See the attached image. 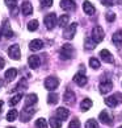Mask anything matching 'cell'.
<instances>
[{
    "mask_svg": "<svg viewBox=\"0 0 122 128\" xmlns=\"http://www.w3.org/2000/svg\"><path fill=\"white\" fill-rule=\"evenodd\" d=\"M36 114V108L34 107H32V106H26V107H24V110L21 111V114H20V118H21V122H29L32 118H33V115Z\"/></svg>",
    "mask_w": 122,
    "mask_h": 128,
    "instance_id": "obj_1",
    "label": "cell"
},
{
    "mask_svg": "<svg viewBox=\"0 0 122 128\" xmlns=\"http://www.w3.org/2000/svg\"><path fill=\"white\" fill-rule=\"evenodd\" d=\"M74 54V48L70 44H64L59 50V57L62 60H70Z\"/></svg>",
    "mask_w": 122,
    "mask_h": 128,
    "instance_id": "obj_2",
    "label": "cell"
},
{
    "mask_svg": "<svg viewBox=\"0 0 122 128\" xmlns=\"http://www.w3.org/2000/svg\"><path fill=\"white\" fill-rule=\"evenodd\" d=\"M121 102H122V94H120V92H117L113 96H109L105 99V104L108 107H117Z\"/></svg>",
    "mask_w": 122,
    "mask_h": 128,
    "instance_id": "obj_3",
    "label": "cell"
},
{
    "mask_svg": "<svg viewBox=\"0 0 122 128\" xmlns=\"http://www.w3.org/2000/svg\"><path fill=\"white\" fill-rule=\"evenodd\" d=\"M57 15H55L54 12H51V13H49V15H46L45 16V25H46V28H47L49 30H51V29H54V26L57 25Z\"/></svg>",
    "mask_w": 122,
    "mask_h": 128,
    "instance_id": "obj_4",
    "label": "cell"
},
{
    "mask_svg": "<svg viewBox=\"0 0 122 128\" xmlns=\"http://www.w3.org/2000/svg\"><path fill=\"white\" fill-rule=\"evenodd\" d=\"M58 86H59V79L57 77H47L45 79V87L49 91H54Z\"/></svg>",
    "mask_w": 122,
    "mask_h": 128,
    "instance_id": "obj_5",
    "label": "cell"
},
{
    "mask_svg": "<svg viewBox=\"0 0 122 128\" xmlns=\"http://www.w3.org/2000/svg\"><path fill=\"white\" fill-rule=\"evenodd\" d=\"M92 38L93 41L96 42V44H98V42H101L102 40H104V30H102L101 26H95L92 30Z\"/></svg>",
    "mask_w": 122,
    "mask_h": 128,
    "instance_id": "obj_6",
    "label": "cell"
},
{
    "mask_svg": "<svg viewBox=\"0 0 122 128\" xmlns=\"http://www.w3.org/2000/svg\"><path fill=\"white\" fill-rule=\"evenodd\" d=\"M76 29H78V22H72V24L70 25V26H67V29L64 30L63 37H64L66 40H71V38H74Z\"/></svg>",
    "mask_w": 122,
    "mask_h": 128,
    "instance_id": "obj_7",
    "label": "cell"
},
{
    "mask_svg": "<svg viewBox=\"0 0 122 128\" xmlns=\"http://www.w3.org/2000/svg\"><path fill=\"white\" fill-rule=\"evenodd\" d=\"M8 54L9 57H11L12 60H20V57H21V53H20V46L18 45H12V46H9V49H8Z\"/></svg>",
    "mask_w": 122,
    "mask_h": 128,
    "instance_id": "obj_8",
    "label": "cell"
},
{
    "mask_svg": "<svg viewBox=\"0 0 122 128\" xmlns=\"http://www.w3.org/2000/svg\"><path fill=\"white\" fill-rule=\"evenodd\" d=\"M1 33L7 37V38H11V37H13V34H15V33H13V30L11 29V24H9L8 20H4V21H3Z\"/></svg>",
    "mask_w": 122,
    "mask_h": 128,
    "instance_id": "obj_9",
    "label": "cell"
},
{
    "mask_svg": "<svg viewBox=\"0 0 122 128\" xmlns=\"http://www.w3.org/2000/svg\"><path fill=\"white\" fill-rule=\"evenodd\" d=\"M112 87H113V84H112V82L109 79L101 80V83H100V92L101 94H108L112 90Z\"/></svg>",
    "mask_w": 122,
    "mask_h": 128,
    "instance_id": "obj_10",
    "label": "cell"
},
{
    "mask_svg": "<svg viewBox=\"0 0 122 128\" xmlns=\"http://www.w3.org/2000/svg\"><path fill=\"white\" fill-rule=\"evenodd\" d=\"M98 119H100V122L102 123V124H106V126H110L112 123H113L112 116H110L109 114H108V111H105V110L100 112V118H98Z\"/></svg>",
    "mask_w": 122,
    "mask_h": 128,
    "instance_id": "obj_11",
    "label": "cell"
},
{
    "mask_svg": "<svg viewBox=\"0 0 122 128\" xmlns=\"http://www.w3.org/2000/svg\"><path fill=\"white\" fill-rule=\"evenodd\" d=\"M60 8L64 9V11H74L76 6L72 0H60Z\"/></svg>",
    "mask_w": 122,
    "mask_h": 128,
    "instance_id": "obj_12",
    "label": "cell"
},
{
    "mask_svg": "<svg viewBox=\"0 0 122 128\" xmlns=\"http://www.w3.org/2000/svg\"><path fill=\"white\" fill-rule=\"evenodd\" d=\"M74 82L76 84H79V86H85L87 82H88V79H87L85 75H84V73H78L74 77Z\"/></svg>",
    "mask_w": 122,
    "mask_h": 128,
    "instance_id": "obj_13",
    "label": "cell"
},
{
    "mask_svg": "<svg viewBox=\"0 0 122 128\" xmlns=\"http://www.w3.org/2000/svg\"><path fill=\"white\" fill-rule=\"evenodd\" d=\"M68 115H70V111L67 110V108H64V107L57 108V116H58L59 120H67Z\"/></svg>",
    "mask_w": 122,
    "mask_h": 128,
    "instance_id": "obj_14",
    "label": "cell"
},
{
    "mask_svg": "<svg viewBox=\"0 0 122 128\" xmlns=\"http://www.w3.org/2000/svg\"><path fill=\"white\" fill-rule=\"evenodd\" d=\"M98 54H100L101 60H102V61H105V62H108V64H112V62L114 61V60H113V56H112V54H110V52H109V50H106V49L101 50Z\"/></svg>",
    "mask_w": 122,
    "mask_h": 128,
    "instance_id": "obj_15",
    "label": "cell"
},
{
    "mask_svg": "<svg viewBox=\"0 0 122 128\" xmlns=\"http://www.w3.org/2000/svg\"><path fill=\"white\" fill-rule=\"evenodd\" d=\"M64 102L67 103V104H74L75 103V94H74V91L72 90H70V88H67L66 90V92H64Z\"/></svg>",
    "mask_w": 122,
    "mask_h": 128,
    "instance_id": "obj_16",
    "label": "cell"
},
{
    "mask_svg": "<svg viewBox=\"0 0 122 128\" xmlns=\"http://www.w3.org/2000/svg\"><path fill=\"white\" fill-rule=\"evenodd\" d=\"M28 64H29L30 69H37L40 66V64H41L40 57L38 56H30L29 58H28Z\"/></svg>",
    "mask_w": 122,
    "mask_h": 128,
    "instance_id": "obj_17",
    "label": "cell"
},
{
    "mask_svg": "<svg viewBox=\"0 0 122 128\" xmlns=\"http://www.w3.org/2000/svg\"><path fill=\"white\" fill-rule=\"evenodd\" d=\"M17 77V70L16 69H8L7 72H5V74H4V78H5V80L7 82H12L13 79H15Z\"/></svg>",
    "mask_w": 122,
    "mask_h": 128,
    "instance_id": "obj_18",
    "label": "cell"
},
{
    "mask_svg": "<svg viewBox=\"0 0 122 128\" xmlns=\"http://www.w3.org/2000/svg\"><path fill=\"white\" fill-rule=\"evenodd\" d=\"M42 48H43V42H42L41 40H33L29 44V49L33 50V52H37V50H40Z\"/></svg>",
    "mask_w": 122,
    "mask_h": 128,
    "instance_id": "obj_19",
    "label": "cell"
},
{
    "mask_svg": "<svg viewBox=\"0 0 122 128\" xmlns=\"http://www.w3.org/2000/svg\"><path fill=\"white\" fill-rule=\"evenodd\" d=\"M21 11L22 13H24L25 16H29L33 13V7H32V4L29 2H24L22 3V6H21Z\"/></svg>",
    "mask_w": 122,
    "mask_h": 128,
    "instance_id": "obj_20",
    "label": "cell"
},
{
    "mask_svg": "<svg viewBox=\"0 0 122 128\" xmlns=\"http://www.w3.org/2000/svg\"><path fill=\"white\" fill-rule=\"evenodd\" d=\"M83 9H84V12H85L87 15H95V12H96V8L93 7L89 2H84L83 3Z\"/></svg>",
    "mask_w": 122,
    "mask_h": 128,
    "instance_id": "obj_21",
    "label": "cell"
},
{
    "mask_svg": "<svg viewBox=\"0 0 122 128\" xmlns=\"http://www.w3.org/2000/svg\"><path fill=\"white\" fill-rule=\"evenodd\" d=\"M112 41L116 46H120L122 44V30H117L113 36H112Z\"/></svg>",
    "mask_w": 122,
    "mask_h": 128,
    "instance_id": "obj_22",
    "label": "cell"
},
{
    "mask_svg": "<svg viewBox=\"0 0 122 128\" xmlns=\"http://www.w3.org/2000/svg\"><path fill=\"white\" fill-rule=\"evenodd\" d=\"M37 100H38V96L36 94H29L25 99V106H33L37 103Z\"/></svg>",
    "mask_w": 122,
    "mask_h": 128,
    "instance_id": "obj_23",
    "label": "cell"
},
{
    "mask_svg": "<svg viewBox=\"0 0 122 128\" xmlns=\"http://www.w3.org/2000/svg\"><path fill=\"white\" fill-rule=\"evenodd\" d=\"M96 45H97V44L93 41V38L91 40L89 37H87V38L84 40V48H85L87 50H93V49L96 48Z\"/></svg>",
    "mask_w": 122,
    "mask_h": 128,
    "instance_id": "obj_24",
    "label": "cell"
},
{
    "mask_svg": "<svg viewBox=\"0 0 122 128\" xmlns=\"http://www.w3.org/2000/svg\"><path fill=\"white\" fill-rule=\"evenodd\" d=\"M91 107H92V100H91V99H88V98L84 99V100L81 102V104H80V110L81 111H88Z\"/></svg>",
    "mask_w": 122,
    "mask_h": 128,
    "instance_id": "obj_25",
    "label": "cell"
},
{
    "mask_svg": "<svg viewBox=\"0 0 122 128\" xmlns=\"http://www.w3.org/2000/svg\"><path fill=\"white\" fill-rule=\"evenodd\" d=\"M68 22H70V17H68V15H63V16H60V17H59L58 25L63 28V26H67V25H68Z\"/></svg>",
    "mask_w": 122,
    "mask_h": 128,
    "instance_id": "obj_26",
    "label": "cell"
},
{
    "mask_svg": "<svg viewBox=\"0 0 122 128\" xmlns=\"http://www.w3.org/2000/svg\"><path fill=\"white\" fill-rule=\"evenodd\" d=\"M49 123H50L51 128H60V127H62V122H60L58 118H50Z\"/></svg>",
    "mask_w": 122,
    "mask_h": 128,
    "instance_id": "obj_27",
    "label": "cell"
},
{
    "mask_svg": "<svg viewBox=\"0 0 122 128\" xmlns=\"http://www.w3.org/2000/svg\"><path fill=\"white\" fill-rule=\"evenodd\" d=\"M18 116V112L16 110H11L8 114H7V120L8 122H15Z\"/></svg>",
    "mask_w": 122,
    "mask_h": 128,
    "instance_id": "obj_28",
    "label": "cell"
},
{
    "mask_svg": "<svg viewBox=\"0 0 122 128\" xmlns=\"http://www.w3.org/2000/svg\"><path fill=\"white\" fill-rule=\"evenodd\" d=\"M58 99H59V95H57V94H50V95L47 96V103L49 104H57L58 103Z\"/></svg>",
    "mask_w": 122,
    "mask_h": 128,
    "instance_id": "obj_29",
    "label": "cell"
},
{
    "mask_svg": "<svg viewBox=\"0 0 122 128\" xmlns=\"http://www.w3.org/2000/svg\"><path fill=\"white\" fill-rule=\"evenodd\" d=\"M36 29H38V21H37V20H32V21L28 22V30L34 32Z\"/></svg>",
    "mask_w": 122,
    "mask_h": 128,
    "instance_id": "obj_30",
    "label": "cell"
},
{
    "mask_svg": "<svg viewBox=\"0 0 122 128\" xmlns=\"http://www.w3.org/2000/svg\"><path fill=\"white\" fill-rule=\"evenodd\" d=\"M21 98H22V94H16L15 96H12V98H11V100H9V104H11V106H16V104L21 100Z\"/></svg>",
    "mask_w": 122,
    "mask_h": 128,
    "instance_id": "obj_31",
    "label": "cell"
},
{
    "mask_svg": "<svg viewBox=\"0 0 122 128\" xmlns=\"http://www.w3.org/2000/svg\"><path fill=\"white\" fill-rule=\"evenodd\" d=\"M36 127L37 128H47V122L43 118H40L36 122Z\"/></svg>",
    "mask_w": 122,
    "mask_h": 128,
    "instance_id": "obj_32",
    "label": "cell"
},
{
    "mask_svg": "<svg viewBox=\"0 0 122 128\" xmlns=\"http://www.w3.org/2000/svg\"><path fill=\"white\" fill-rule=\"evenodd\" d=\"M85 128H98V124L95 119H89L85 123Z\"/></svg>",
    "mask_w": 122,
    "mask_h": 128,
    "instance_id": "obj_33",
    "label": "cell"
},
{
    "mask_svg": "<svg viewBox=\"0 0 122 128\" xmlns=\"http://www.w3.org/2000/svg\"><path fill=\"white\" fill-rule=\"evenodd\" d=\"M68 128H80V122H79V119H76V118L72 119L68 124Z\"/></svg>",
    "mask_w": 122,
    "mask_h": 128,
    "instance_id": "obj_34",
    "label": "cell"
},
{
    "mask_svg": "<svg viewBox=\"0 0 122 128\" xmlns=\"http://www.w3.org/2000/svg\"><path fill=\"white\" fill-rule=\"evenodd\" d=\"M89 65H91L92 69H98L100 68V62H98V60H96V58H91L89 60Z\"/></svg>",
    "mask_w": 122,
    "mask_h": 128,
    "instance_id": "obj_35",
    "label": "cell"
},
{
    "mask_svg": "<svg viewBox=\"0 0 122 128\" xmlns=\"http://www.w3.org/2000/svg\"><path fill=\"white\" fill-rule=\"evenodd\" d=\"M120 0H101V3L104 4L105 7H112V6H114L116 3H118Z\"/></svg>",
    "mask_w": 122,
    "mask_h": 128,
    "instance_id": "obj_36",
    "label": "cell"
},
{
    "mask_svg": "<svg viewBox=\"0 0 122 128\" xmlns=\"http://www.w3.org/2000/svg\"><path fill=\"white\" fill-rule=\"evenodd\" d=\"M40 3L43 8H49L53 6V0H40Z\"/></svg>",
    "mask_w": 122,
    "mask_h": 128,
    "instance_id": "obj_37",
    "label": "cell"
},
{
    "mask_svg": "<svg viewBox=\"0 0 122 128\" xmlns=\"http://www.w3.org/2000/svg\"><path fill=\"white\" fill-rule=\"evenodd\" d=\"M105 17H106V20L109 21V22H112V21L116 20V15H114L113 12H108L106 15H105Z\"/></svg>",
    "mask_w": 122,
    "mask_h": 128,
    "instance_id": "obj_38",
    "label": "cell"
},
{
    "mask_svg": "<svg viewBox=\"0 0 122 128\" xmlns=\"http://www.w3.org/2000/svg\"><path fill=\"white\" fill-rule=\"evenodd\" d=\"M5 4L9 7V8H15L16 7V4H17V0H5Z\"/></svg>",
    "mask_w": 122,
    "mask_h": 128,
    "instance_id": "obj_39",
    "label": "cell"
},
{
    "mask_svg": "<svg viewBox=\"0 0 122 128\" xmlns=\"http://www.w3.org/2000/svg\"><path fill=\"white\" fill-rule=\"evenodd\" d=\"M17 12H18L17 7H15V8H12V9H11V15H12V16H16V15H17Z\"/></svg>",
    "mask_w": 122,
    "mask_h": 128,
    "instance_id": "obj_40",
    "label": "cell"
},
{
    "mask_svg": "<svg viewBox=\"0 0 122 128\" xmlns=\"http://www.w3.org/2000/svg\"><path fill=\"white\" fill-rule=\"evenodd\" d=\"M4 65H5V61H4V58H1V57H0V70L4 68Z\"/></svg>",
    "mask_w": 122,
    "mask_h": 128,
    "instance_id": "obj_41",
    "label": "cell"
},
{
    "mask_svg": "<svg viewBox=\"0 0 122 128\" xmlns=\"http://www.w3.org/2000/svg\"><path fill=\"white\" fill-rule=\"evenodd\" d=\"M3 106H4V102H3V100H0V112L3 111Z\"/></svg>",
    "mask_w": 122,
    "mask_h": 128,
    "instance_id": "obj_42",
    "label": "cell"
},
{
    "mask_svg": "<svg viewBox=\"0 0 122 128\" xmlns=\"http://www.w3.org/2000/svg\"><path fill=\"white\" fill-rule=\"evenodd\" d=\"M7 128H15V127H7Z\"/></svg>",
    "mask_w": 122,
    "mask_h": 128,
    "instance_id": "obj_43",
    "label": "cell"
},
{
    "mask_svg": "<svg viewBox=\"0 0 122 128\" xmlns=\"http://www.w3.org/2000/svg\"><path fill=\"white\" fill-rule=\"evenodd\" d=\"M0 37H1V30H0Z\"/></svg>",
    "mask_w": 122,
    "mask_h": 128,
    "instance_id": "obj_44",
    "label": "cell"
},
{
    "mask_svg": "<svg viewBox=\"0 0 122 128\" xmlns=\"http://www.w3.org/2000/svg\"><path fill=\"white\" fill-rule=\"evenodd\" d=\"M118 128H122V126H120V127H118Z\"/></svg>",
    "mask_w": 122,
    "mask_h": 128,
    "instance_id": "obj_45",
    "label": "cell"
}]
</instances>
